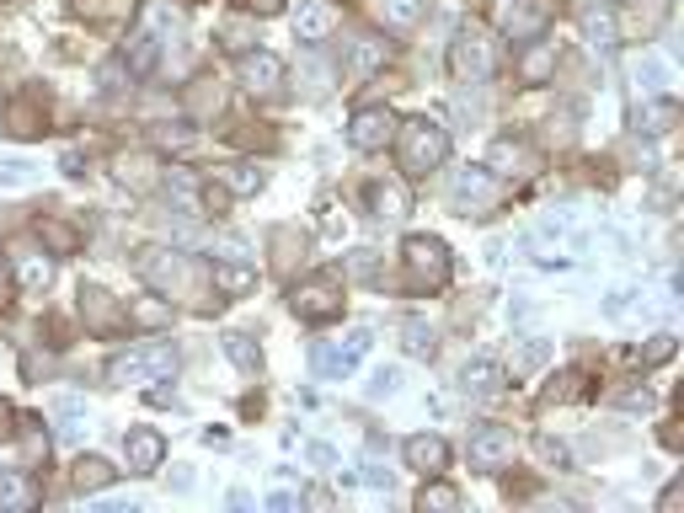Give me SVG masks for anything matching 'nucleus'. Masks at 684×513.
Instances as JSON below:
<instances>
[{"instance_id": "obj_43", "label": "nucleus", "mask_w": 684, "mask_h": 513, "mask_svg": "<svg viewBox=\"0 0 684 513\" xmlns=\"http://www.w3.org/2000/svg\"><path fill=\"white\" fill-rule=\"evenodd\" d=\"M145 166H150L145 155H134V161H129V155H123V161H118V177L129 182V188H145Z\"/></svg>"}, {"instance_id": "obj_8", "label": "nucleus", "mask_w": 684, "mask_h": 513, "mask_svg": "<svg viewBox=\"0 0 684 513\" xmlns=\"http://www.w3.org/2000/svg\"><path fill=\"white\" fill-rule=\"evenodd\" d=\"M407 273H412V284L439 289L449 278V246L439 236H412L407 241Z\"/></svg>"}, {"instance_id": "obj_39", "label": "nucleus", "mask_w": 684, "mask_h": 513, "mask_svg": "<svg viewBox=\"0 0 684 513\" xmlns=\"http://www.w3.org/2000/svg\"><path fill=\"white\" fill-rule=\"evenodd\" d=\"M220 38H225V49H236V54H252V27H246L241 17H230L220 27Z\"/></svg>"}, {"instance_id": "obj_32", "label": "nucleus", "mask_w": 684, "mask_h": 513, "mask_svg": "<svg viewBox=\"0 0 684 513\" xmlns=\"http://www.w3.org/2000/svg\"><path fill=\"white\" fill-rule=\"evenodd\" d=\"M524 166H530V150L513 145V139H497L492 145V177H524Z\"/></svg>"}, {"instance_id": "obj_53", "label": "nucleus", "mask_w": 684, "mask_h": 513, "mask_svg": "<svg viewBox=\"0 0 684 513\" xmlns=\"http://www.w3.org/2000/svg\"><path fill=\"white\" fill-rule=\"evenodd\" d=\"M246 6H252V11H262V17H268V11H278V0H246Z\"/></svg>"}, {"instance_id": "obj_4", "label": "nucleus", "mask_w": 684, "mask_h": 513, "mask_svg": "<svg viewBox=\"0 0 684 513\" xmlns=\"http://www.w3.org/2000/svg\"><path fill=\"white\" fill-rule=\"evenodd\" d=\"M289 305H294V316H300V321L321 326V321L342 316V289H337L332 273H316V278H305V284H294Z\"/></svg>"}, {"instance_id": "obj_33", "label": "nucleus", "mask_w": 684, "mask_h": 513, "mask_svg": "<svg viewBox=\"0 0 684 513\" xmlns=\"http://www.w3.org/2000/svg\"><path fill=\"white\" fill-rule=\"evenodd\" d=\"M551 70H556V49H551V43H540V38H530V54L519 59V75H524L530 86H540Z\"/></svg>"}, {"instance_id": "obj_51", "label": "nucleus", "mask_w": 684, "mask_h": 513, "mask_svg": "<svg viewBox=\"0 0 684 513\" xmlns=\"http://www.w3.org/2000/svg\"><path fill=\"white\" fill-rule=\"evenodd\" d=\"M540 455H546V460H556V465H562V460H567V449H562V444H556V439H540Z\"/></svg>"}, {"instance_id": "obj_6", "label": "nucleus", "mask_w": 684, "mask_h": 513, "mask_svg": "<svg viewBox=\"0 0 684 513\" xmlns=\"http://www.w3.org/2000/svg\"><path fill=\"white\" fill-rule=\"evenodd\" d=\"M369 348H375V332H369V326H353L348 337L316 342V369H321V375H332V380H337V375H353Z\"/></svg>"}, {"instance_id": "obj_30", "label": "nucleus", "mask_w": 684, "mask_h": 513, "mask_svg": "<svg viewBox=\"0 0 684 513\" xmlns=\"http://www.w3.org/2000/svg\"><path fill=\"white\" fill-rule=\"evenodd\" d=\"M401 348H407L412 359H433V348H439V332H433L423 316H407V321H401Z\"/></svg>"}, {"instance_id": "obj_7", "label": "nucleus", "mask_w": 684, "mask_h": 513, "mask_svg": "<svg viewBox=\"0 0 684 513\" xmlns=\"http://www.w3.org/2000/svg\"><path fill=\"white\" fill-rule=\"evenodd\" d=\"M497 198H503V188H497V177L487 166H465L449 177V204H455L460 214H481V209H492Z\"/></svg>"}, {"instance_id": "obj_10", "label": "nucleus", "mask_w": 684, "mask_h": 513, "mask_svg": "<svg viewBox=\"0 0 684 513\" xmlns=\"http://www.w3.org/2000/svg\"><path fill=\"white\" fill-rule=\"evenodd\" d=\"M134 273L145 278L150 289L171 294V289H182V278H188V262H182L177 252H166V246H150V252L134 257Z\"/></svg>"}, {"instance_id": "obj_44", "label": "nucleus", "mask_w": 684, "mask_h": 513, "mask_svg": "<svg viewBox=\"0 0 684 513\" xmlns=\"http://www.w3.org/2000/svg\"><path fill=\"white\" fill-rule=\"evenodd\" d=\"M305 81H310V91H326L332 86V70H326L321 59H305Z\"/></svg>"}, {"instance_id": "obj_48", "label": "nucleus", "mask_w": 684, "mask_h": 513, "mask_svg": "<svg viewBox=\"0 0 684 513\" xmlns=\"http://www.w3.org/2000/svg\"><path fill=\"white\" fill-rule=\"evenodd\" d=\"M348 273L353 278H375V252H353L348 257Z\"/></svg>"}, {"instance_id": "obj_50", "label": "nucleus", "mask_w": 684, "mask_h": 513, "mask_svg": "<svg viewBox=\"0 0 684 513\" xmlns=\"http://www.w3.org/2000/svg\"><path fill=\"white\" fill-rule=\"evenodd\" d=\"M626 305H631V289H615L610 305H604V316H626Z\"/></svg>"}, {"instance_id": "obj_40", "label": "nucleus", "mask_w": 684, "mask_h": 513, "mask_svg": "<svg viewBox=\"0 0 684 513\" xmlns=\"http://www.w3.org/2000/svg\"><path fill=\"white\" fill-rule=\"evenodd\" d=\"M636 81H642V91H647V97H658V86L668 81V70L658 65V59H642V65H636Z\"/></svg>"}, {"instance_id": "obj_31", "label": "nucleus", "mask_w": 684, "mask_h": 513, "mask_svg": "<svg viewBox=\"0 0 684 513\" xmlns=\"http://www.w3.org/2000/svg\"><path fill=\"white\" fill-rule=\"evenodd\" d=\"M81 316L97 326V332H107V326H113L123 310L113 305V294H107V289H81Z\"/></svg>"}, {"instance_id": "obj_3", "label": "nucleus", "mask_w": 684, "mask_h": 513, "mask_svg": "<svg viewBox=\"0 0 684 513\" xmlns=\"http://www.w3.org/2000/svg\"><path fill=\"white\" fill-rule=\"evenodd\" d=\"M449 65H455V75H460V81H471V86L492 81V70H497V43L481 33V27H465V33L455 38V49H449Z\"/></svg>"}, {"instance_id": "obj_26", "label": "nucleus", "mask_w": 684, "mask_h": 513, "mask_svg": "<svg viewBox=\"0 0 684 513\" xmlns=\"http://www.w3.org/2000/svg\"><path fill=\"white\" fill-rule=\"evenodd\" d=\"M123 321H129V326H145V332H161V326H171V300H155V294H145V300H129V305H123Z\"/></svg>"}, {"instance_id": "obj_35", "label": "nucleus", "mask_w": 684, "mask_h": 513, "mask_svg": "<svg viewBox=\"0 0 684 513\" xmlns=\"http://www.w3.org/2000/svg\"><path fill=\"white\" fill-rule=\"evenodd\" d=\"M225 359L236 369H246V375H257V369H262V353H257V342L246 332H225Z\"/></svg>"}, {"instance_id": "obj_22", "label": "nucleus", "mask_w": 684, "mask_h": 513, "mask_svg": "<svg viewBox=\"0 0 684 513\" xmlns=\"http://www.w3.org/2000/svg\"><path fill=\"white\" fill-rule=\"evenodd\" d=\"M38 481L27 476V471H0V513H27V508H38Z\"/></svg>"}, {"instance_id": "obj_17", "label": "nucleus", "mask_w": 684, "mask_h": 513, "mask_svg": "<svg viewBox=\"0 0 684 513\" xmlns=\"http://www.w3.org/2000/svg\"><path fill=\"white\" fill-rule=\"evenodd\" d=\"M278 81H284V59L278 54H241V86L252 91V97H262V91H278Z\"/></svg>"}, {"instance_id": "obj_25", "label": "nucleus", "mask_w": 684, "mask_h": 513, "mask_svg": "<svg viewBox=\"0 0 684 513\" xmlns=\"http://www.w3.org/2000/svg\"><path fill=\"white\" fill-rule=\"evenodd\" d=\"M369 209H375L380 225H401L407 220V193H401L396 182H375V188H369Z\"/></svg>"}, {"instance_id": "obj_46", "label": "nucleus", "mask_w": 684, "mask_h": 513, "mask_svg": "<svg viewBox=\"0 0 684 513\" xmlns=\"http://www.w3.org/2000/svg\"><path fill=\"white\" fill-rule=\"evenodd\" d=\"M396 385H401V369H380V375L369 380V396H391Z\"/></svg>"}, {"instance_id": "obj_45", "label": "nucleus", "mask_w": 684, "mask_h": 513, "mask_svg": "<svg viewBox=\"0 0 684 513\" xmlns=\"http://www.w3.org/2000/svg\"><path fill=\"white\" fill-rule=\"evenodd\" d=\"M43 241H49L54 252H70V246H75V230H65V225H43Z\"/></svg>"}, {"instance_id": "obj_5", "label": "nucleus", "mask_w": 684, "mask_h": 513, "mask_svg": "<svg viewBox=\"0 0 684 513\" xmlns=\"http://www.w3.org/2000/svg\"><path fill=\"white\" fill-rule=\"evenodd\" d=\"M471 471H481V476H497V471H508L513 465V455H519V439H513V428H497V423H487V428H476L471 433Z\"/></svg>"}, {"instance_id": "obj_49", "label": "nucleus", "mask_w": 684, "mask_h": 513, "mask_svg": "<svg viewBox=\"0 0 684 513\" xmlns=\"http://www.w3.org/2000/svg\"><path fill=\"white\" fill-rule=\"evenodd\" d=\"M268 508H273V513H294V508H300V497H294V492H273Z\"/></svg>"}, {"instance_id": "obj_2", "label": "nucleus", "mask_w": 684, "mask_h": 513, "mask_svg": "<svg viewBox=\"0 0 684 513\" xmlns=\"http://www.w3.org/2000/svg\"><path fill=\"white\" fill-rule=\"evenodd\" d=\"M401 171L407 177H428L433 166H444V155H449V134H444V123H433V118H412L407 129H401Z\"/></svg>"}, {"instance_id": "obj_11", "label": "nucleus", "mask_w": 684, "mask_h": 513, "mask_svg": "<svg viewBox=\"0 0 684 513\" xmlns=\"http://www.w3.org/2000/svg\"><path fill=\"white\" fill-rule=\"evenodd\" d=\"M161 188H166V204L177 209L182 220H204V209H209V193H204V182H198L188 166H171Z\"/></svg>"}, {"instance_id": "obj_27", "label": "nucleus", "mask_w": 684, "mask_h": 513, "mask_svg": "<svg viewBox=\"0 0 684 513\" xmlns=\"http://www.w3.org/2000/svg\"><path fill=\"white\" fill-rule=\"evenodd\" d=\"M113 465H107L102 455H86V460H75V492L81 497H97V492H107L113 487Z\"/></svg>"}, {"instance_id": "obj_47", "label": "nucleus", "mask_w": 684, "mask_h": 513, "mask_svg": "<svg viewBox=\"0 0 684 513\" xmlns=\"http://www.w3.org/2000/svg\"><path fill=\"white\" fill-rule=\"evenodd\" d=\"M668 353H674V337H668V332H658V337L647 342V364H663Z\"/></svg>"}, {"instance_id": "obj_20", "label": "nucleus", "mask_w": 684, "mask_h": 513, "mask_svg": "<svg viewBox=\"0 0 684 513\" xmlns=\"http://www.w3.org/2000/svg\"><path fill=\"white\" fill-rule=\"evenodd\" d=\"M214 289L230 294V300H236V294H252L257 289V268L246 257H214Z\"/></svg>"}, {"instance_id": "obj_42", "label": "nucleus", "mask_w": 684, "mask_h": 513, "mask_svg": "<svg viewBox=\"0 0 684 513\" xmlns=\"http://www.w3.org/2000/svg\"><path fill=\"white\" fill-rule=\"evenodd\" d=\"M359 481H364V487H375V492H391V471H385L380 460H364L359 465Z\"/></svg>"}, {"instance_id": "obj_19", "label": "nucleus", "mask_w": 684, "mask_h": 513, "mask_svg": "<svg viewBox=\"0 0 684 513\" xmlns=\"http://www.w3.org/2000/svg\"><path fill=\"white\" fill-rule=\"evenodd\" d=\"M401 455H407L412 471H423V476H439L444 465H449V444L439 439V433H417V439L401 444Z\"/></svg>"}, {"instance_id": "obj_9", "label": "nucleus", "mask_w": 684, "mask_h": 513, "mask_svg": "<svg viewBox=\"0 0 684 513\" xmlns=\"http://www.w3.org/2000/svg\"><path fill=\"white\" fill-rule=\"evenodd\" d=\"M396 139V118H391V107H359L348 123V145L353 150H364V155H375L385 150Z\"/></svg>"}, {"instance_id": "obj_16", "label": "nucleus", "mask_w": 684, "mask_h": 513, "mask_svg": "<svg viewBox=\"0 0 684 513\" xmlns=\"http://www.w3.org/2000/svg\"><path fill=\"white\" fill-rule=\"evenodd\" d=\"M503 385H508V369H503V364H492V359H476V364H465V369H460V391H465V396H476V401L503 396Z\"/></svg>"}, {"instance_id": "obj_24", "label": "nucleus", "mask_w": 684, "mask_h": 513, "mask_svg": "<svg viewBox=\"0 0 684 513\" xmlns=\"http://www.w3.org/2000/svg\"><path fill=\"white\" fill-rule=\"evenodd\" d=\"M679 123V102L674 97H647L636 107V134H668Z\"/></svg>"}, {"instance_id": "obj_54", "label": "nucleus", "mask_w": 684, "mask_h": 513, "mask_svg": "<svg viewBox=\"0 0 684 513\" xmlns=\"http://www.w3.org/2000/svg\"><path fill=\"white\" fill-rule=\"evenodd\" d=\"M6 423H11V412L0 407V439H11V428H6Z\"/></svg>"}, {"instance_id": "obj_38", "label": "nucleus", "mask_w": 684, "mask_h": 513, "mask_svg": "<svg viewBox=\"0 0 684 513\" xmlns=\"http://www.w3.org/2000/svg\"><path fill=\"white\" fill-rule=\"evenodd\" d=\"M11 134H38V97L11 102Z\"/></svg>"}, {"instance_id": "obj_15", "label": "nucleus", "mask_w": 684, "mask_h": 513, "mask_svg": "<svg viewBox=\"0 0 684 513\" xmlns=\"http://www.w3.org/2000/svg\"><path fill=\"white\" fill-rule=\"evenodd\" d=\"M578 27H583V38L594 43V49H615V38H620L610 0H583V6H578Z\"/></svg>"}, {"instance_id": "obj_23", "label": "nucleus", "mask_w": 684, "mask_h": 513, "mask_svg": "<svg viewBox=\"0 0 684 513\" xmlns=\"http://www.w3.org/2000/svg\"><path fill=\"white\" fill-rule=\"evenodd\" d=\"M428 0H375V17L385 22V33H412L423 22Z\"/></svg>"}, {"instance_id": "obj_52", "label": "nucleus", "mask_w": 684, "mask_h": 513, "mask_svg": "<svg viewBox=\"0 0 684 513\" xmlns=\"http://www.w3.org/2000/svg\"><path fill=\"white\" fill-rule=\"evenodd\" d=\"M305 455H310V460H316V465H337V455H332V449H326V444H310V449H305Z\"/></svg>"}, {"instance_id": "obj_28", "label": "nucleus", "mask_w": 684, "mask_h": 513, "mask_svg": "<svg viewBox=\"0 0 684 513\" xmlns=\"http://www.w3.org/2000/svg\"><path fill=\"white\" fill-rule=\"evenodd\" d=\"M385 54H391V49H385V38H375V33H369V38H353L348 75H353V81H364V75H375V70L385 65Z\"/></svg>"}, {"instance_id": "obj_36", "label": "nucleus", "mask_w": 684, "mask_h": 513, "mask_svg": "<svg viewBox=\"0 0 684 513\" xmlns=\"http://www.w3.org/2000/svg\"><path fill=\"white\" fill-rule=\"evenodd\" d=\"M417 508H423V513H455V508H460V492L449 487V481H423Z\"/></svg>"}, {"instance_id": "obj_18", "label": "nucleus", "mask_w": 684, "mask_h": 513, "mask_svg": "<svg viewBox=\"0 0 684 513\" xmlns=\"http://www.w3.org/2000/svg\"><path fill=\"white\" fill-rule=\"evenodd\" d=\"M551 22V0H519V6H508V38L513 43H530L546 33Z\"/></svg>"}, {"instance_id": "obj_41", "label": "nucleus", "mask_w": 684, "mask_h": 513, "mask_svg": "<svg viewBox=\"0 0 684 513\" xmlns=\"http://www.w3.org/2000/svg\"><path fill=\"white\" fill-rule=\"evenodd\" d=\"M546 342H540V337H530V342H524V348H519V359H513V369H540V364H546Z\"/></svg>"}, {"instance_id": "obj_29", "label": "nucleus", "mask_w": 684, "mask_h": 513, "mask_svg": "<svg viewBox=\"0 0 684 513\" xmlns=\"http://www.w3.org/2000/svg\"><path fill=\"white\" fill-rule=\"evenodd\" d=\"M17 284L27 289V294H38V289H49V278H54V262H49V252H17Z\"/></svg>"}, {"instance_id": "obj_37", "label": "nucleus", "mask_w": 684, "mask_h": 513, "mask_svg": "<svg viewBox=\"0 0 684 513\" xmlns=\"http://www.w3.org/2000/svg\"><path fill=\"white\" fill-rule=\"evenodd\" d=\"M155 54H161V43H155V33H134V43L123 49V65H129L134 75H145L155 65Z\"/></svg>"}, {"instance_id": "obj_12", "label": "nucleus", "mask_w": 684, "mask_h": 513, "mask_svg": "<svg viewBox=\"0 0 684 513\" xmlns=\"http://www.w3.org/2000/svg\"><path fill=\"white\" fill-rule=\"evenodd\" d=\"M123 460H129L134 476H155L166 460V439L155 428H129L123 433Z\"/></svg>"}, {"instance_id": "obj_14", "label": "nucleus", "mask_w": 684, "mask_h": 513, "mask_svg": "<svg viewBox=\"0 0 684 513\" xmlns=\"http://www.w3.org/2000/svg\"><path fill=\"white\" fill-rule=\"evenodd\" d=\"M663 22H668V0H636L631 11H615V27L620 33H631V38H658L663 33Z\"/></svg>"}, {"instance_id": "obj_1", "label": "nucleus", "mask_w": 684, "mask_h": 513, "mask_svg": "<svg viewBox=\"0 0 684 513\" xmlns=\"http://www.w3.org/2000/svg\"><path fill=\"white\" fill-rule=\"evenodd\" d=\"M171 375H177V348L171 342H145V348H129L107 364L113 385H161Z\"/></svg>"}, {"instance_id": "obj_13", "label": "nucleus", "mask_w": 684, "mask_h": 513, "mask_svg": "<svg viewBox=\"0 0 684 513\" xmlns=\"http://www.w3.org/2000/svg\"><path fill=\"white\" fill-rule=\"evenodd\" d=\"M332 27H337V6H332V0H300V6H294V38H300V43L332 38Z\"/></svg>"}, {"instance_id": "obj_34", "label": "nucleus", "mask_w": 684, "mask_h": 513, "mask_svg": "<svg viewBox=\"0 0 684 513\" xmlns=\"http://www.w3.org/2000/svg\"><path fill=\"white\" fill-rule=\"evenodd\" d=\"M262 166L257 161H236V166H225V193H236V198H252V193H262Z\"/></svg>"}, {"instance_id": "obj_21", "label": "nucleus", "mask_w": 684, "mask_h": 513, "mask_svg": "<svg viewBox=\"0 0 684 513\" xmlns=\"http://www.w3.org/2000/svg\"><path fill=\"white\" fill-rule=\"evenodd\" d=\"M54 433H59V444H81L86 433H91V412H86V401L81 396H59L54 401Z\"/></svg>"}]
</instances>
